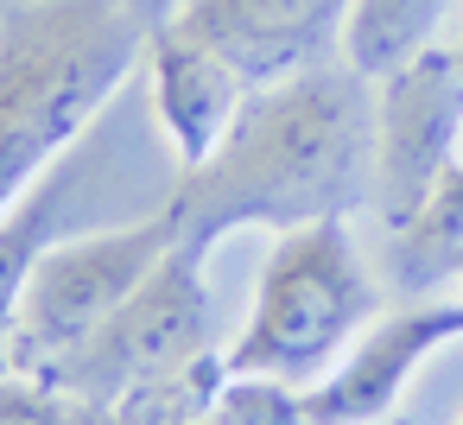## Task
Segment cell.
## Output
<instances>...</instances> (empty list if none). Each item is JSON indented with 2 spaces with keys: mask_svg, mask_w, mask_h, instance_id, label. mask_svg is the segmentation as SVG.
Returning a JSON list of instances; mask_svg holds the SVG:
<instances>
[{
  "mask_svg": "<svg viewBox=\"0 0 463 425\" xmlns=\"http://www.w3.org/2000/svg\"><path fill=\"white\" fill-rule=\"evenodd\" d=\"M134 0H14L0 14V216L33 197L146 64Z\"/></svg>",
  "mask_w": 463,
  "mask_h": 425,
  "instance_id": "7a4b0ae2",
  "label": "cell"
},
{
  "mask_svg": "<svg viewBox=\"0 0 463 425\" xmlns=\"http://www.w3.org/2000/svg\"><path fill=\"white\" fill-rule=\"evenodd\" d=\"M83 419H90V406L77 393H64L58 381L26 374V368L0 374V425H83Z\"/></svg>",
  "mask_w": 463,
  "mask_h": 425,
  "instance_id": "9a60e30c",
  "label": "cell"
},
{
  "mask_svg": "<svg viewBox=\"0 0 463 425\" xmlns=\"http://www.w3.org/2000/svg\"><path fill=\"white\" fill-rule=\"evenodd\" d=\"M210 324H216V298H210L203 260L184 248H165V260L128 292V305L83 349H71L58 368H45V381H58L83 406H115L134 381L203 355Z\"/></svg>",
  "mask_w": 463,
  "mask_h": 425,
  "instance_id": "5b68a950",
  "label": "cell"
},
{
  "mask_svg": "<svg viewBox=\"0 0 463 425\" xmlns=\"http://www.w3.org/2000/svg\"><path fill=\"white\" fill-rule=\"evenodd\" d=\"M172 248V216H140L121 229H90V235H58L20 292L14 317V368L45 374L71 349H83L121 305L128 292L165 260Z\"/></svg>",
  "mask_w": 463,
  "mask_h": 425,
  "instance_id": "277c9868",
  "label": "cell"
},
{
  "mask_svg": "<svg viewBox=\"0 0 463 425\" xmlns=\"http://www.w3.org/2000/svg\"><path fill=\"white\" fill-rule=\"evenodd\" d=\"M71 178H77V153L33 191L20 197L7 216H0V374L14 368V317H20V292L33 279V260L58 241L64 203H71Z\"/></svg>",
  "mask_w": 463,
  "mask_h": 425,
  "instance_id": "8fae6325",
  "label": "cell"
},
{
  "mask_svg": "<svg viewBox=\"0 0 463 425\" xmlns=\"http://www.w3.org/2000/svg\"><path fill=\"white\" fill-rule=\"evenodd\" d=\"M210 425H311L305 387L273 381V374H229L210 406Z\"/></svg>",
  "mask_w": 463,
  "mask_h": 425,
  "instance_id": "5bb4252c",
  "label": "cell"
},
{
  "mask_svg": "<svg viewBox=\"0 0 463 425\" xmlns=\"http://www.w3.org/2000/svg\"><path fill=\"white\" fill-rule=\"evenodd\" d=\"M146 77H153V115H159V134H165L178 172L203 165L254 96L229 58H216L203 39L178 33L172 20H159L146 39Z\"/></svg>",
  "mask_w": 463,
  "mask_h": 425,
  "instance_id": "9c48e42d",
  "label": "cell"
},
{
  "mask_svg": "<svg viewBox=\"0 0 463 425\" xmlns=\"http://www.w3.org/2000/svg\"><path fill=\"white\" fill-rule=\"evenodd\" d=\"M134 7H140V14L159 26V20H172V7H178V0H134Z\"/></svg>",
  "mask_w": 463,
  "mask_h": 425,
  "instance_id": "2e32d148",
  "label": "cell"
},
{
  "mask_svg": "<svg viewBox=\"0 0 463 425\" xmlns=\"http://www.w3.org/2000/svg\"><path fill=\"white\" fill-rule=\"evenodd\" d=\"M203 425H210V419H203Z\"/></svg>",
  "mask_w": 463,
  "mask_h": 425,
  "instance_id": "d6986e66",
  "label": "cell"
},
{
  "mask_svg": "<svg viewBox=\"0 0 463 425\" xmlns=\"http://www.w3.org/2000/svg\"><path fill=\"white\" fill-rule=\"evenodd\" d=\"M381 286L349 235V216L298 222L273 235L241 336L222 349L229 374H273L292 387L324 381L349 343L374 324Z\"/></svg>",
  "mask_w": 463,
  "mask_h": 425,
  "instance_id": "3957f363",
  "label": "cell"
},
{
  "mask_svg": "<svg viewBox=\"0 0 463 425\" xmlns=\"http://www.w3.org/2000/svg\"><path fill=\"white\" fill-rule=\"evenodd\" d=\"M83 425H115V419H109L102 406H90V419H83Z\"/></svg>",
  "mask_w": 463,
  "mask_h": 425,
  "instance_id": "e0dca14e",
  "label": "cell"
},
{
  "mask_svg": "<svg viewBox=\"0 0 463 425\" xmlns=\"http://www.w3.org/2000/svg\"><path fill=\"white\" fill-rule=\"evenodd\" d=\"M229 381V355L222 349H203L178 368H159L146 381H134L115 406H102L115 425H203L216 393Z\"/></svg>",
  "mask_w": 463,
  "mask_h": 425,
  "instance_id": "7c38bea8",
  "label": "cell"
},
{
  "mask_svg": "<svg viewBox=\"0 0 463 425\" xmlns=\"http://www.w3.org/2000/svg\"><path fill=\"white\" fill-rule=\"evenodd\" d=\"M457 64H463V39H457Z\"/></svg>",
  "mask_w": 463,
  "mask_h": 425,
  "instance_id": "ac0fdd59",
  "label": "cell"
},
{
  "mask_svg": "<svg viewBox=\"0 0 463 425\" xmlns=\"http://www.w3.org/2000/svg\"><path fill=\"white\" fill-rule=\"evenodd\" d=\"M463 159V64L431 45L406 71L374 83V210L387 229H406L438 178Z\"/></svg>",
  "mask_w": 463,
  "mask_h": 425,
  "instance_id": "8992f818",
  "label": "cell"
},
{
  "mask_svg": "<svg viewBox=\"0 0 463 425\" xmlns=\"http://www.w3.org/2000/svg\"><path fill=\"white\" fill-rule=\"evenodd\" d=\"M463 0H349V26H343V64L368 83L406 71L425 58L444 33V20Z\"/></svg>",
  "mask_w": 463,
  "mask_h": 425,
  "instance_id": "30bf717a",
  "label": "cell"
},
{
  "mask_svg": "<svg viewBox=\"0 0 463 425\" xmlns=\"http://www.w3.org/2000/svg\"><path fill=\"white\" fill-rule=\"evenodd\" d=\"M457 336H463V298H419V305L374 317L349 343V355L324 381L305 387V419L311 425H381L400 406L419 362Z\"/></svg>",
  "mask_w": 463,
  "mask_h": 425,
  "instance_id": "ba28073f",
  "label": "cell"
},
{
  "mask_svg": "<svg viewBox=\"0 0 463 425\" xmlns=\"http://www.w3.org/2000/svg\"><path fill=\"white\" fill-rule=\"evenodd\" d=\"M374 197V83L349 64L254 90L229 140L178 172L165 216L172 248L210 254L235 229H298Z\"/></svg>",
  "mask_w": 463,
  "mask_h": 425,
  "instance_id": "6da1fadb",
  "label": "cell"
},
{
  "mask_svg": "<svg viewBox=\"0 0 463 425\" xmlns=\"http://www.w3.org/2000/svg\"><path fill=\"white\" fill-rule=\"evenodd\" d=\"M172 26L229 58L248 90H273L305 71L343 64L349 0H178Z\"/></svg>",
  "mask_w": 463,
  "mask_h": 425,
  "instance_id": "52a82bcc",
  "label": "cell"
},
{
  "mask_svg": "<svg viewBox=\"0 0 463 425\" xmlns=\"http://www.w3.org/2000/svg\"><path fill=\"white\" fill-rule=\"evenodd\" d=\"M463 267V159L438 178V191L419 203V216L406 229H393V273L400 286L425 292L444 273Z\"/></svg>",
  "mask_w": 463,
  "mask_h": 425,
  "instance_id": "4fadbf2b",
  "label": "cell"
}]
</instances>
